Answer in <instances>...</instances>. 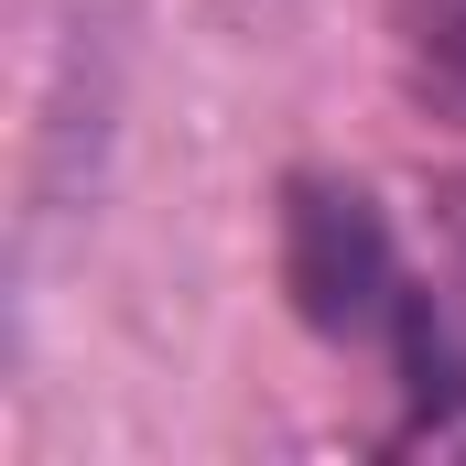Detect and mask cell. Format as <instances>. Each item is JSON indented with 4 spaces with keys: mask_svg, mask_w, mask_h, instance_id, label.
Instances as JSON below:
<instances>
[{
    "mask_svg": "<svg viewBox=\"0 0 466 466\" xmlns=\"http://www.w3.org/2000/svg\"><path fill=\"white\" fill-rule=\"evenodd\" d=\"M282 293L315 337H380L412 315L390 228L358 185H293L282 196Z\"/></svg>",
    "mask_w": 466,
    "mask_h": 466,
    "instance_id": "obj_1",
    "label": "cell"
}]
</instances>
